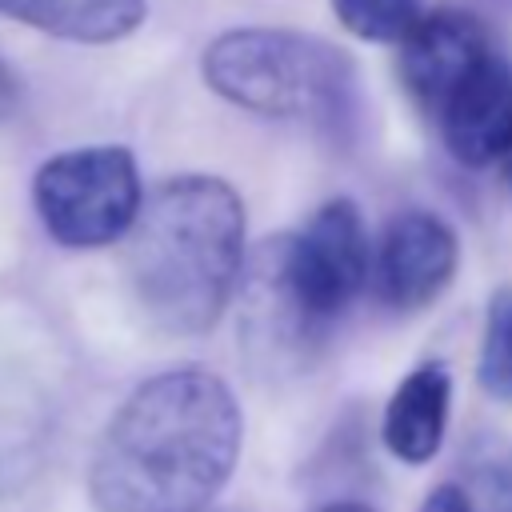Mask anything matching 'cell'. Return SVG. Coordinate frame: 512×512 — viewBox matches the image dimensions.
<instances>
[{"instance_id":"6","label":"cell","mask_w":512,"mask_h":512,"mask_svg":"<svg viewBox=\"0 0 512 512\" xmlns=\"http://www.w3.org/2000/svg\"><path fill=\"white\" fill-rule=\"evenodd\" d=\"M460 244L448 220L436 212H400L372 252V288L396 312H420L452 284Z\"/></svg>"},{"instance_id":"12","label":"cell","mask_w":512,"mask_h":512,"mask_svg":"<svg viewBox=\"0 0 512 512\" xmlns=\"http://www.w3.org/2000/svg\"><path fill=\"white\" fill-rule=\"evenodd\" d=\"M480 380L488 392H512V292L492 300L480 352Z\"/></svg>"},{"instance_id":"8","label":"cell","mask_w":512,"mask_h":512,"mask_svg":"<svg viewBox=\"0 0 512 512\" xmlns=\"http://www.w3.org/2000/svg\"><path fill=\"white\" fill-rule=\"evenodd\" d=\"M444 148L468 164V168H488L500 156V144L512 124V68L504 56H492L436 116Z\"/></svg>"},{"instance_id":"2","label":"cell","mask_w":512,"mask_h":512,"mask_svg":"<svg viewBox=\"0 0 512 512\" xmlns=\"http://www.w3.org/2000/svg\"><path fill=\"white\" fill-rule=\"evenodd\" d=\"M128 272L144 316L168 336L216 328L244 280V200L208 172L156 184L128 232Z\"/></svg>"},{"instance_id":"7","label":"cell","mask_w":512,"mask_h":512,"mask_svg":"<svg viewBox=\"0 0 512 512\" xmlns=\"http://www.w3.org/2000/svg\"><path fill=\"white\" fill-rule=\"evenodd\" d=\"M496 56L488 28L472 12H432L400 44V80L408 96L436 120L448 100Z\"/></svg>"},{"instance_id":"11","label":"cell","mask_w":512,"mask_h":512,"mask_svg":"<svg viewBox=\"0 0 512 512\" xmlns=\"http://www.w3.org/2000/svg\"><path fill=\"white\" fill-rule=\"evenodd\" d=\"M328 8L340 20V28L356 40L392 48H400L428 16L420 0H328Z\"/></svg>"},{"instance_id":"10","label":"cell","mask_w":512,"mask_h":512,"mask_svg":"<svg viewBox=\"0 0 512 512\" xmlns=\"http://www.w3.org/2000/svg\"><path fill=\"white\" fill-rule=\"evenodd\" d=\"M144 16V0H0V20H16L72 44H116L132 36Z\"/></svg>"},{"instance_id":"4","label":"cell","mask_w":512,"mask_h":512,"mask_svg":"<svg viewBox=\"0 0 512 512\" xmlns=\"http://www.w3.org/2000/svg\"><path fill=\"white\" fill-rule=\"evenodd\" d=\"M204 84L256 116L344 124L356 100L352 60L296 28H228L200 60Z\"/></svg>"},{"instance_id":"5","label":"cell","mask_w":512,"mask_h":512,"mask_svg":"<svg viewBox=\"0 0 512 512\" xmlns=\"http://www.w3.org/2000/svg\"><path fill=\"white\" fill-rule=\"evenodd\" d=\"M32 204L56 244L108 248L136 228L144 208L136 156L120 144L64 148L36 168Z\"/></svg>"},{"instance_id":"13","label":"cell","mask_w":512,"mask_h":512,"mask_svg":"<svg viewBox=\"0 0 512 512\" xmlns=\"http://www.w3.org/2000/svg\"><path fill=\"white\" fill-rule=\"evenodd\" d=\"M420 512H476V508H472V496H468L460 484H436V488L424 496Z\"/></svg>"},{"instance_id":"9","label":"cell","mask_w":512,"mask_h":512,"mask_svg":"<svg viewBox=\"0 0 512 512\" xmlns=\"http://www.w3.org/2000/svg\"><path fill=\"white\" fill-rule=\"evenodd\" d=\"M448 408H452V376L444 364H420L412 368L384 404V448L404 464H424L440 452L448 432Z\"/></svg>"},{"instance_id":"15","label":"cell","mask_w":512,"mask_h":512,"mask_svg":"<svg viewBox=\"0 0 512 512\" xmlns=\"http://www.w3.org/2000/svg\"><path fill=\"white\" fill-rule=\"evenodd\" d=\"M496 168L504 172V180L512 184V124H508V136H504V144H500V156H496Z\"/></svg>"},{"instance_id":"14","label":"cell","mask_w":512,"mask_h":512,"mask_svg":"<svg viewBox=\"0 0 512 512\" xmlns=\"http://www.w3.org/2000/svg\"><path fill=\"white\" fill-rule=\"evenodd\" d=\"M12 104H16V84H12L8 68H4V60H0V120L12 112Z\"/></svg>"},{"instance_id":"3","label":"cell","mask_w":512,"mask_h":512,"mask_svg":"<svg viewBox=\"0 0 512 512\" xmlns=\"http://www.w3.org/2000/svg\"><path fill=\"white\" fill-rule=\"evenodd\" d=\"M372 244L352 200H324L300 232L260 244L248 268V304L300 348L320 340L364 292Z\"/></svg>"},{"instance_id":"16","label":"cell","mask_w":512,"mask_h":512,"mask_svg":"<svg viewBox=\"0 0 512 512\" xmlns=\"http://www.w3.org/2000/svg\"><path fill=\"white\" fill-rule=\"evenodd\" d=\"M324 512H376V508H368V504H360V500H336V504H328Z\"/></svg>"},{"instance_id":"1","label":"cell","mask_w":512,"mask_h":512,"mask_svg":"<svg viewBox=\"0 0 512 512\" xmlns=\"http://www.w3.org/2000/svg\"><path fill=\"white\" fill-rule=\"evenodd\" d=\"M240 440V404L216 372H156L100 432L88 496L96 512H208L240 460Z\"/></svg>"}]
</instances>
